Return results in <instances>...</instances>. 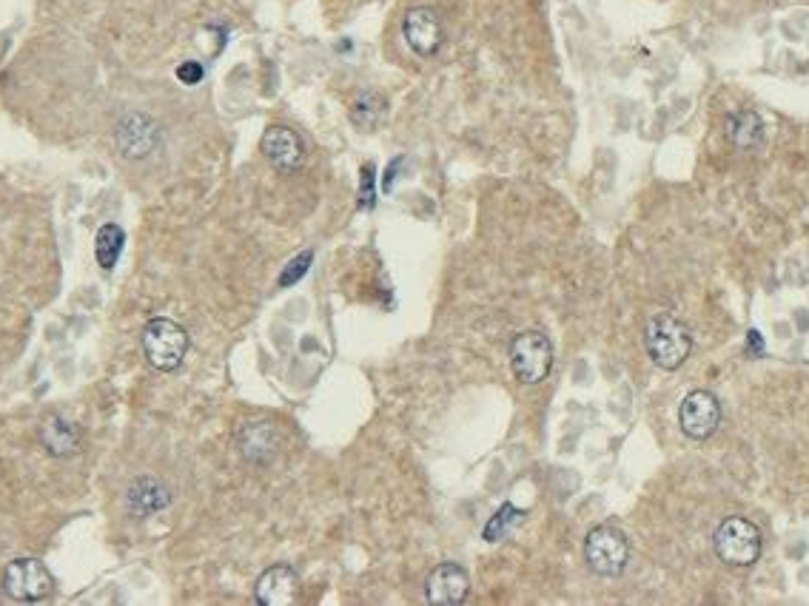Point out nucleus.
<instances>
[{
	"mask_svg": "<svg viewBox=\"0 0 809 606\" xmlns=\"http://www.w3.org/2000/svg\"><path fill=\"white\" fill-rule=\"evenodd\" d=\"M644 348L656 368L678 370L693 350V336L676 313L661 311L653 313L644 325Z\"/></svg>",
	"mask_w": 809,
	"mask_h": 606,
	"instance_id": "obj_1",
	"label": "nucleus"
},
{
	"mask_svg": "<svg viewBox=\"0 0 809 606\" xmlns=\"http://www.w3.org/2000/svg\"><path fill=\"white\" fill-rule=\"evenodd\" d=\"M140 345L154 370L171 373L183 365L186 353H189V333L183 325H177L174 319H151L140 333Z\"/></svg>",
	"mask_w": 809,
	"mask_h": 606,
	"instance_id": "obj_2",
	"label": "nucleus"
},
{
	"mask_svg": "<svg viewBox=\"0 0 809 606\" xmlns=\"http://www.w3.org/2000/svg\"><path fill=\"white\" fill-rule=\"evenodd\" d=\"M761 544H764L761 530L755 527L753 521L738 518V515L724 518L713 535L715 555L730 567H753L755 561L761 558Z\"/></svg>",
	"mask_w": 809,
	"mask_h": 606,
	"instance_id": "obj_3",
	"label": "nucleus"
},
{
	"mask_svg": "<svg viewBox=\"0 0 809 606\" xmlns=\"http://www.w3.org/2000/svg\"><path fill=\"white\" fill-rule=\"evenodd\" d=\"M584 561L602 578H619L630 561V541L613 524L593 527L584 538Z\"/></svg>",
	"mask_w": 809,
	"mask_h": 606,
	"instance_id": "obj_4",
	"label": "nucleus"
},
{
	"mask_svg": "<svg viewBox=\"0 0 809 606\" xmlns=\"http://www.w3.org/2000/svg\"><path fill=\"white\" fill-rule=\"evenodd\" d=\"M553 368V345L542 331H522L510 342V370L522 385L545 382Z\"/></svg>",
	"mask_w": 809,
	"mask_h": 606,
	"instance_id": "obj_5",
	"label": "nucleus"
},
{
	"mask_svg": "<svg viewBox=\"0 0 809 606\" xmlns=\"http://www.w3.org/2000/svg\"><path fill=\"white\" fill-rule=\"evenodd\" d=\"M3 589H6L9 598L32 604V601H43L46 595H52L55 578L38 558H15L12 564H6Z\"/></svg>",
	"mask_w": 809,
	"mask_h": 606,
	"instance_id": "obj_6",
	"label": "nucleus"
},
{
	"mask_svg": "<svg viewBox=\"0 0 809 606\" xmlns=\"http://www.w3.org/2000/svg\"><path fill=\"white\" fill-rule=\"evenodd\" d=\"M163 140V131L160 126L151 120L149 114L143 111H129L120 117L117 129H114V143L117 151L126 157V160H146L151 157L157 146Z\"/></svg>",
	"mask_w": 809,
	"mask_h": 606,
	"instance_id": "obj_7",
	"label": "nucleus"
},
{
	"mask_svg": "<svg viewBox=\"0 0 809 606\" xmlns=\"http://www.w3.org/2000/svg\"><path fill=\"white\" fill-rule=\"evenodd\" d=\"M678 424L681 433L690 439H710L721 424V404L710 390H693L678 404Z\"/></svg>",
	"mask_w": 809,
	"mask_h": 606,
	"instance_id": "obj_8",
	"label": "nucleus"
},
{
	"mask_svg": "<svg viewBox=\"0 0 809 606\" xmlns=\"http://www.w3.org/2000/svg\"><path fill=\"white\" fill-rule=\"evenodd\" d=\"M402 35L408 40L411 52L419 57H433L445 43V26L431 6H414L405 12Z\"/></svg>",
	"mask_w": 809,
	"mask_h": 606,
	"instance_id": "obj_9",
	"label": "nucleus"
},
{
	"mask_svg": "<svg viewBox=\"0 0 809 606\" xmlns=\"http://www.w3.org/2000/svg\"><path fill=\"white\" fill-rule=\"evenodd\" d=\"M283 450V436L271 422L245 424L237 433V453L251 467H268Z\"/></svg>",
	"mask_w": 809,
	"mask_h": 606,
	"instance_id": "obj_10",
	"label": "nucleus"
},
{
	"mask_svg": "<svg viewBox=\"0 0 809 606\" xmlns=\"http://www.w3.org/2000/svg\"><path fill=\"white\" fill-rule=\"evenodd\" d=\"M263 154L280 174H294L305 163V143L294 129L288 126H268L263 134Z\"/></svg>",
	"mask_w": 809,
	"mask_h": 606,
	"instance_id": "obj_11",
	"label": "nucleus"
},
{
	"mask_svg": "<svg viewBox=\"0 0 809 606\" xmlns=\"http://www.w3.org/2000/svg\"><path fill=\"white\" fill-rule=\"evenodd\" d=\"M471 578L459 564H439L428 572L425 581V598L436 606H456L468 601Z\"/></svg>",
	"mask_w": 809,
	"mask_h": 606,
	"instance_id": "obj_12",
	"label": "nucleus"
},
{
	"mask_svg": "<svg viewBox=\"0 0 809 606\" xmlns=\"http://www.w3.org/2000/svg\"><path fill=\"white\" fill-rule=\"evenodd\" d=\"M300 575L288 564H277L257 578L254 598L260 606H291L300 601Z\"/></svg>",
	"mask_w": 809,
	"mask_h": 606,
	"instance_id": "obj_13",
	"label": "nucleus"
},
{
	"mask_svg": "<svg viewBox=\"0 0 809 606\" xmlns=\"http://www.w3.org/2000/svg\"><path fill=\"white\" fill-rule=\"evenodd\" d=\"M169 504L171 490L154 476L134 478L132 484L126 487V493H123V507L137 521H143V518H149L154 513H163Z\"/></svg>",
	"mask_w": 809,
	"mask_h": 606,
	"instance_id": "obj_14",
	"label": "nucleus"
},
{
	"mask_svg": "<svg viewBox=\"0 0 809 606\" xmlns=\"http://www.w3.org/2000/svg\"><path fill=\"white\" fill-rule=\"evenodd\" d=\"M40 444L55 459H72L83 447V436H80V427L75 422H69L63 416H52L40 427Z\"/></svg>",
	"mask_w": 809,
	"mask_h": 606,
	"instance_id": "obj_15",
	"label": "nucleus"
},
{
	"mask_svg": "<svg viewBox=\"0 0 809 606\" xmlns=\"http://www.w3.org/2000/svg\"><path fill=\"white\" fill-rule=\"evenodd\" d=\"M727 137L738 151H753L764 137V123L755 111H738L727 117Z\"/></svg>",
	"mask_w": 809,
	"mask_h": 606,
	"instance_id": "obj_16",
	"label": "nucleus"
},
{
	"mask_svg": "<svg viewBox=\"0 0 809 606\" xmlns=\"http://www.w3.org/2000/svg\"><path fill=\"white\" fill-rule=\"evenodd\" d=\"M123 245H126V234H123V228H120V225H114V222H106V225L97 231V237H95L97 265H100L103 271H112L114 265H117V259H120V254H123Z\"/></svg>",
	"mask_w": 809,
	"mask_h": 606,
	"instance_id": "obj_17",
	"label": "nucleus"
},
{
	"mask_svg": "<svg viewBox=\"0 0 809 606\" xmlns=\"http://www.w3.org/2000/svg\"><path fill=\"white\" fill-rule=\"evenodd\" d=\"M522 518H525V510H516L513 504H502L496 513H493V518H490L488 524H485V541L488 544H499V541H505V538H510L513 535V530L522 524Z\"/></svg>",
	"mask_w": 809,
	"mask_h": 606,
	"instance_id": "obj_18",
	"label": "nucleus"
},
{
	"mask_svg": "<svg viewBox=\"0 0 809 606\" xmlns=\"http://www.w3.org/2000/svg\"><path fill=\"white\" fill-rule=\"evenodd\" d=\"M382 117H385V100L377 97L374 92H362L354 100V106H351V120H354V126H359V129H377Z\"/></svg>",
	"mask_w": 809,
	"mask_h": 606,
	"instance_id": "obj_19",
	"label": "nucleus"
},
{
	"mask_svg": "<svg viewBox=\"0 0 809 606\" xmlns=\"http://www.w3.org/2000/svg\"><path fill=\"white\" fill-rule=\"evenodd\" d=\"M311 262H314V251H302V254H297V257L291 259V262H288V265L283 268V274H280V279H277V285H280V288H291V285H297L302 276L308 274Z\"/></svg>",
	"mask_w": 809,
	"mask_h": 606,
	"instance_id": "obj_20",
	"label": "nucleus"
},
{
	"mask_svg": "<svg viewBox=\"0 0 809 606\" xmlns=\"http://www.w3.org/2000/svg\"><path fill=\"white\" fill-rule=\"evenodd\" d=\"M377 168L371 166V163H365L362 166V180H359V208L362 211H371L374 208V202H377Z\"/></svg>",
	"mask_w": 809,
	"mask_h": 606,
	"instance_id": "obj_21",
	"label": "nucleus"
},
{
	"mask_svg": "<svg viewBox=\"0 0 809 606\" xmlns=\"http://www.w3.org/2000/svg\"><path fill=\"white\" fill-rule=\"evenodd\" d=\"M203 77H206V69H203V63H197V60H186V63L177 66V80L186 83V86H197Z\"/></svg>",
	"mask_w": 809,
	"mask_h": 606,
	"instance_id": "obj_22",
	"label": "nucleus"
},
{
	"mask_svg": "<svg viewBox=\"0 0 809 606\" xmlns=\"http://www.w3.org/2000/svg\"><path fill=\"white\" fill-rule=\"evenodd\" d=\"M402 166V157H396L394 163L388 166V171H385V180H382V191H391V185H394L396 180V168Z\"/></svg>",
	"mask_w": 809,
	"mask_h": 606,
	"instance_id": "obj_23",
	"label": "nucleus"
}]
</instances>
